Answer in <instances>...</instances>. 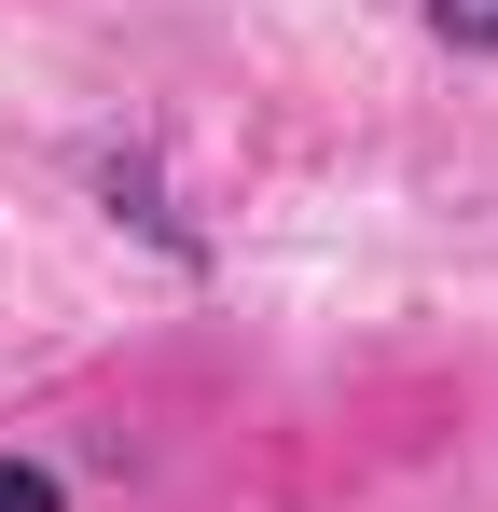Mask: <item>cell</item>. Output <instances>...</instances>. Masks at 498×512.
I'll return each mask as SVG.
<instances>
[{"mask_svg":"<svg viewBox=\"0 0 498 512\" xmlns=\"http://www.w3.org/2000/svg\"><path fill=\"white\" fill-rule=\"evenodd\" d=\"M443 14V42H471V56H498V0H429Z\"/></svg>","mask_w":498,"mask_h":512,"instance_id":"cell-2","label":"cell"},{"mask_svg":"<svg viewBox=\"0 0 498 512\" xmlns=\"http://www.w3.org/2000/svg\"><path fill=\"white\" fill-rule=\"evenodd\" d=\"M0 512H70V485H56L42 457H0Z\"/></svg>","mask_w":498,"mask_h":512,"instance_id":"cell-1","label":"cell"}]
</instances>
